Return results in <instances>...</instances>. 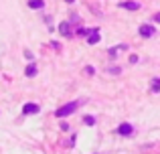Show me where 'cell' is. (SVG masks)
<instances>
[{
	"label": "cell",
	"instance_id": "6da1fadb",
	"mask_svg": "<svg viewBox=\"0 0 160 154\" xmlns=\"http://www.w3.org/2000/svg\"><path fill=\"white\" fill-rule=\"evenodd\" d=\"M79 107V102H71V103H65V106H61L57 110V118H65V116H69V114H73L75 110Z\"/></svg>",
	"mask_w": 160,
	"mask_h": 154
},
{
	"label": "cell",
	"instance_id": "7a4b0ae2",
	"mask_svg": "<svg viewBox=\"0 0 160 154\" xmlns=\"http://www.w3.org/2000/svg\"><path fill=\"white\" fill-rule=\"evenodd\" d=\"M132 132H134V128H132V124H128V122L118 126V134H122V136H130Z\"/></svg>",
	"mask_w": 160,
	"mask_h": 154
},
{
	"label": "cell",
	"instance_id": "3957f363",
	"mask_svg": "<svg viewBox=\"0 0 160 154\" xmlns=\"http://www.w3.org/2000/svg\"><path fill=\"white\" fill-rule=\"evenodd\" d=\"M154 32H156V31H154L152 24H142V27H140V35L146 37V39H148V37H152Z\"/></svg>",
	"mask_w": 160,
	"mask_h": 154
},
{
	"label": "cell",
	"instance_id": "277c9868",
	"mask_svg": "<svg viewBox=\"0 0 160 154\" xmlns=\"http://www.w3.org/2000/svg\"><path fill=\"white\" fill-rule=\"evenodd\" d=\"M122 8H126V10H138L140 8V2H134V0H126V2H120Z\"/></svg>",
	"mask_w": 160,
	"mask_h": 154
},
{
	"label": "cell",
	"instance_id": "5b68a950",
	"mask_svg": "<svg viewBox=\"0 0 160 154\" xmlns=\"http://www.w3.org/2000/svg\"><path fill=\"white\" fill-rule=\"evenodd\" d=\"M41 110V107L39 106H37V103H24V106H22V114H37V112H39Z\"/></svg>",
	"mask_w": 160,
	"mask_h": 154
},
{
	"label": "cell",
	"instance_id": "8992f818",
	"mask_svg": "<svg viewBox=\"0 0 160 154\" xmlns=\"http://www.w3.org/2000/svg\"><path fill=\"white\" fill-rule=\"evenodd\" d=\"M99 39H102V35H99V31L95 28V31L91 32V37L87 39V43H89V45H98V43H99Z\"/></svg>",
	"mask_w": 160,
	"mask_h": 154
},
{
	"label": "cell",
	"instance_id": "52a82bcc",
	"mask_svg": "<svg viewBox=\"0 0 160 154\" xmlns=\"http://www.w3.org/2000/svg\"><path fill=\"white\" fill-rule=\"evenodd\" d=\"M59 32H61V35H71V27H69V22H61L59 24Z\"/></svg>",
	"mask_w": 160,
	"mask_h": 154
},
{
	"label": "cell",
	"instance_id": "ba28073f",
	"mask_svg": "<svg viewBox=\"0 0 160 154\" xmlns=\"http://www.w3.org/2000/svg\"><path fill=\"white\" fill-rule=\"evenodd\" d=\"M24 73H27V77H35V75H37V65L31 63L27 69H24Z\"/></svg>",
	"mask_w": 160,
	"mask_h": 154
},
{
	"label": "cell",
	"instance_id": "9c48e42d",
	"mask_svg": "<svg viewBox=\"0 0 160 154\" xmlns=\"http://www.w3.org/2000/svg\"><path fill=\"white\" fill-rule=\"evenodd\" d=\"M28 6H31V8H43L45 2H43V0H31V2H28Z\"/></svg>",
	"mask_w": 160,
	"mask_h": 154
},
{
	"label": "cell",
	"instance_id": "30bf717a",
	"mask_svg": "<svg viewBox=\"0 0 160 154\" xmlns=\"http://www.w3.org/2000/svg\"><path fill=\"white\" fill-rule=\"evenodd\" d=\"M83 122H85L87 126H93V124H95V118H93V116H87V118L83 120Z\"/></svg>",
	"mask_w": 160,
	"mask_h": 154
},
{
	"label": "cell",
	"instance_id": "8fae6325",
	"mask_svg": "<svg viewBox=\"0 0 160 154\" xmlns=\"http://www.w3.org/2000/svg\"><path fill=\"white\" fill-rule=\"evenodd\" d=\"M95 28H81V31H79V35L81 37H85V35H89V32H93Z\"/></svg>",
	"mask_w": 160,
	"mask_h": 154
},
{
	"label": "cell",
	"instance_id": "7c38bea8",
	"mask_svg": "<svg viewBox=\"0 0 160 154\" xmlns=\"http://www.w3.org/2000/svg\"><path fill=\"white\" fill-rule=\"evenodd\" d=\"M152 91H160V79H154V85H152Z\"/></svg>",
	"mask_w": 160,
	"mask_h": 154
},
{
	"label": "cell",
	"instance_id": "4fadbf2b",
	"mask_svg": "<svg viewBox=\"0 0 160 154\" xmlns=\"http://www.w3.org/2000/svg\"><path fill=\"white\" fill-rule=\"evenodd\" d=\"M154 20H156V22H160V12H158L156 16H154Z\"/></svg>",
	"mask_w": 160,
	"mask_h": 154
},
{
	"label": "cell",
	"instance_id": "5bb4252c",
	"mask_svg": "<svg viewBox=\"0 0 160 154\" xmlns=\"http://www.w3.org/2000/svg\"><path fill=\"white\" fill-rule=\"evenodd\" d=\"M67 2H73V0H67Z\"/></svg>",
	"mask_w": 160,
	"mask_h": 154
}]
</instances>
